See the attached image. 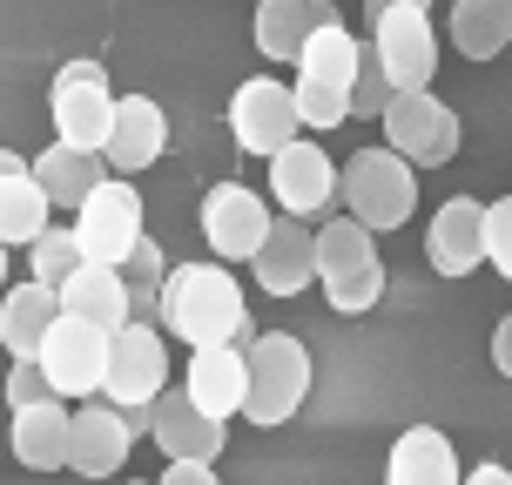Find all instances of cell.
I'll use <instances>...</instances> for the list:
<instances>
[{
	"label": "cell",
	"mask_w": 512,
	"mask_h": 485,
	"mask_svg": "<svg viewBox=\"0 0 512 485\" xmlns=\"http://www.w3.org/2000/svg\"><path fill=\"white\" fill-rule=\"evenodd\" d=\"M162 331L182 337L189 351L203 344H250V304L243 283L230 277V263H182L162 283Z\"/></svg>",
	"instance_id": "obj_1"
},
{
	"label": "cell",
	"mask_w": 512,
	"mask_h": 485,
	"mask_svg": "<svg viewBox=\"0 0 512 485\" xmlns=\"http://www.w3.org/2000/svg\"><path fill=\"white\" fill-rule=\"evenodd\" d=\"M337 203L358 216L371 236L384 230H405L411 209H418V169H411L405 155L378 142V149H358L344 169H337Z\"/></svg>",
	"instance_id": "obj_2"
},
{
	"label": "cell",
	"mask_w": 512,
	"mask_h": 485,
	"mask_svg": "<svg viewBox=\"0 0 512 485\" xmlns=\"http://www.w3.org/2000/svg\"><path fill=\"white\" fill-rule=\"evenodd\" d=\"M358 34L351 27L324 21L317 34L304 41V54H297V122L304 128H337L351 122V81H358Z\"/></svg>",
	"instance_id": "obj_3"
},
{
	"label": "cell",
	"mask_w": 512,
	"mask_h": 485,
	"mask_svg": "<svg viewBox=\"0 0 512 485\" xmlns=\"http://www.w3.org/2000/svg\"><path fill=\"white\" fill-rule=\"evenodd\" d=\"M317 283H324V297H331L337 317H364V310L384 297L378 243H371V230H364L351 209L317 230Z\"/></svg>",
	"instance_id": "obj_4"
},
{
	"label": "cell",
	"mask_w": 512,
	"mask_h": 485,
	"mask_svg": "<svg viewBox=\"0 0 512 485\" xmlns=\"http://www.w3.org/2000/svg\"><path fill=\"white\" fill-rule=\"evenodd\" d=\"M310 398V351L304 337L290 331H263L250 337V391H243V418L250 425H283V418H297Z\"/></svg>",
	"instance_id": "obj_5"
},
{
	"label": "cell",
	"mask_w": 512,
	"mask_h": 485,
	"mask_svg": "<svg viewBox=\"0 0 512 485\" xmlns=\"http://www.w3.org/2000/svg\"><path fill=\"white\" fill-rule=\"evenodd\" d=\"M378 122H384V142L405 155L411 169H438V162H452L459 142H465V122L438 102L432 88H398Z\"/></svg>",
	"instance_id": "obj_6"
},
{
	"label": "cell",
	"mask_w": 512,
	"mask_h": 485,
	"mask_svg": "<svg viewBox=\"0 0 512 485\" xmlns=\"http://www.w3.org/2000/svg\"><path fill=\"white\" fill-rule=\"evenodd\" d=\"M75 236H81V256L88 263H115L122 270L128 250L142 243V196H135V182L128 176H102L75 209Z\"/></svg>",
	"instance_id": "obj_7"
},
{
	"label": "cell",
	"mask_w": 512,
	"mask_h": 485,
	"mask_svg": "<svg viewBox=\"0 0 512 485\" xmlns=\"http://www.w3.org/2000/svg\"><path fill=\"white\" fill-rule=\"evenodd\" d=\"M108 405L122 411H149L162 391H169V344H162V331L155 324H142V317H128L122 331L108 337Z\"/></svg>",
	"instance_id": "obj_8"
},
{
	"label": "cell",
	"mask_w": 512,
	"mask_h": 485,
	"mask_svg": "<svg viewBox=\"0 0 512 485\" xmlns=\"http://www.w3.org/2000/svg\"><path fill=\"white\" fill-rule=\"evenodd\" d=\"M48 108H54V135H61V142H75V149H102L108 115H115L108 68L95 61V54L61 61V68H54V88H48Z\"/></svg>",
	"instance_id": "obj_9"
},
{
	"label": "cell",
	"mask_w": 512,
	"mask_h": 485,
	"mask_svg": "<svg viewBox=\"0 0 512 485\" xmlns=\"http://www.w3.org/2000/svg\"><path fill=\"white\" fill-rule=\"evenodd\" d=\"M108 337L115 331H102V324H88V317H54V331L41 337V371H48V384L61 391V398H88V391H102V378H108Z\"/></svg>",
	"instance_id": "obj_10"
},
{
	"label": "cell",
	"mask_w": 512,
	"mask_h": 485,
	"mask_svg": "<svg viewBox=\"0 0 512 485\" xmlns=\"http://www.w3.org/2000/svg\"><path fill=\"white\" fill-rule=\"evenodd\" d=\"M149 438L162 445V459H176V465H216L223 445H230V418L203 411L176 384V391H162V398L149 405Z\"/></svg>",
	"instance_id": "obj_11"
},
{
	"label": "cell",
	"mask_w": 512,
	"mask_h": 485,
	"mask_svg": "<svg viewBox=\"0 0 512 485\" xmlns=\"http://www.w3.org/2000/svg\"><path fill=\"white\" fill-rule=\"evenodd\" d=\"M270 203L256 196L250 182H216L203 196V243L216 250V263H250L270 236Z\"/></svg>",
	"instance_id": "obj_12"
},
{
	"label": "cell",
	"mask_w": 512,
	"mask_h": 485,
	"mask_svg": "<svg viewBox=\"0 0 512 485\" xmlns=\"http://www.w3.org/2000/svg\"><path fill=\"white\" fill-rule=\"evenodd\" d=\"M297 95L283 88V81H270V75H250L243 88L230 95V135H236V149L243 155H270L283 149V142H297Z\"/></svg>",
	"instance_id": "obj_13"
},
{
	"label": "cell",
	"mask_w": 512,
	"mask_h": 485,
	"mask_svg": "<svg viewBox=\"0 0 512 485\" xmlns=\"http://www.w3.org/2000/svg\"><path fill=\"white\" fill-rule=\"evenodd\" d=\"M371 54L384 61L391 88H432L438 75V34L425 7H384L371 21Z\"/></svg>",
	"instance_id": "obj_14"
},
{
	"label": "cell",
	"mask_w": 512,
	"mask_h": 485,
	"mask_svg": "<svg viewBox=\"0 0 512 485\" xmlns=\"http://www.w3.org/2000/svg\"><path fill=\"white\" fill-rule=\"evenodd\" d=\"M162 149H169V115H162V102H149V95H115V115H108V135H102L108 169L115 176H142V169L162 162Z\"/></svg>",
	"instance_id": "obj_15"
},
{
	"label": "cell",
	"mask_w": 512,
	"mask_h": 485,
	"mask_svg": "<svg viewBox=\"0 0 512 485\" xmlns=\"http://www.w3.org/2000/svg\"><path fill=\"white\" fill-rule=\"evenodd\" d=\"M270 196H277L283 216H324L337 203V162L317 142H283L270 155Z\"/></svg>",
	"instance_id": "obj_16"
},
{
	"label": "cell",
	"mask_w": 512,
	"mask_h": 485,
	"mask_svg": "<svg viewBox=\"0 0 512 485\" xmlns=\"http://www.w3.org/2000/svg\"><path fill=\"white\" fill-rule=\"evenodd\" d=\"M256 270V290H270V297H297L317 283V230H310L304 216H277L270 236H263V250L250 256Z\"/></svg>",
	"instance_id": "obj_17"
},
{
	"label": "cell",
	"mask_w": 512,
	"mask_h": 485,
	"mask_svg": "<svg viewBox=\"0 0 512 485\" xmlns=\"http://www.w3.org/2000/svg\"><path fill=\"white\" fill-rule=\"evenodd\" d=\"M425 256L438 277H472L486 263V203L479 196H452L438 203L432 230H425Z\"/></svg>",
	"instance_id": "obj_18"
},
{
	"label": "cell",
	"mask_w": 512,
	"mask_h": 485,
	"mask_svg": "<svg viewBox=\"0 0 512 485\" xmlns=\"http://www.w3.org/2000/svg\"><path fill=\"white\" fill-rule=\"evenodd\" d=\"M128 445H135V432H128L122 405H81L75 411V445H68V472H81V479H115L128 465Z\"/></svg>",
	"instance_id": "obj_19"
},
{
	"label": "cell",
	"mask_w": 512,
	"mask_h": 485,
	"mask_svg": "<svg viewBox=\"0 0 512 485\" xmlns=\"http://www.w3.org/2000/svg\"><path fill=\"white\" fill-rule=\"evenodd\" d=\"M189 398L216 418H230L243 411V391H250V344H203V351H189V384H182Z\"/></svg>",
	"instance_id": "obj_20"
},
{
	"label": "cell",
	"mask_w": 512,
	"mask_h": 485,
	"mask_svg": "<svg viewBox=\"0 0 512 485\" xmlns=\"http://www.w3.org/2000/svg\"><path fill=\"white\" fill-rule=\"evenodd\" d=\"M7 445H14V459H21L27 472H68L75 411H61V398H48V405H21V411H14Z\"/></svg>",
	"instance_id": "obj_21"
},
{
	"label": "cell",
	"mask_w": 512,
	"mask_h": 485,
	"mask_svg": "<svg viewBox=\"0 0 512 485\" xmlns=\"http://www.w3.org/2000/svg\"><path fill=\"white\" fill-rule=\"evenodd\" d=\"M61 310L102 324V331H122L128 317H135V304H128V277L115 270V263H88V256H81L75 270H68V283H61Z\"/></svg>",
	"instance_id": "obj_22"
},
{
	"label": "cell",
	"mask_w": 512,
	"mask_h": 485,
	"mask_svg": "<svg viewBox=\"0 0 512 485\" xmlns=\"http://www.w3.org/2000/svg\"><path fill=\"white\" fill-rule=\"evenodd\" d=\"M54 317H61V290L41 277L27 283H7L0 290V344L14 351V358H34L41 351V337L54 331Z\"/></svg>",
	"instance_id": "obj_23"
},
{
	"label": "cell",
	"mask_w": 512,
	"mask_h": 485,
	"mask_svg": "<svg viewBox=\"0 0 512 485\" xmlns=\"http://www.w3.org/2000/svg\"><path fill=\"white\" fill-rule=\"evenodd\" d=\"M459 452H452V438L438 432V425H411L398 432L391 445V459H384V485H459Z\"/></svg>",
	"instance_id": "obj_24"
},
{
	"label": "cell",
	"mask_w": 512,
	"mask_h": 485,
	"mask_svg": "<svg viewBox=\"0 0 512 485\" xmlns=\"http://www.w3.org/2000/svg\"><path fill=\"white\" fill-rule=\"evenodd\" d=\"M27 169H34V182H41V189H48L54 209H81V196L108 176L102 149H75V142H48V149L34 155Z\"/></svg>",
	"instance_id": "obj_25"
},
{
	"label": "cell",
	"mask_w": 512,
	"mask_h": 485,
	"mask_svg": "<svg viewBox=\"0 0 512 485\" xmlns=\"http://www.w3.org/2000/svg\"><path fill=\"white\" fill-rule=\"evenodd\" d=\"M324 21H331L324 0H256V48L270 61H297Z\"/></svg>",
	"instance_id": "obj_26"
},
{
	"label": "cell",
	"mask_w": 512,
	"mask_h": 485,
	"mask_svg": "<svg viewBox=\"0 0 512 485\" xmlns=\"http://www.w3.org/2000/svg\"><path fill=\"white\" fill-rule=\"evenodd\" d=\"M452 48L465 61H499L512 48V0H452Z\"/></svg>",
	"instance_id": "obj_27"
},
{
	"label": "cell",
	"mask_w": 512,
	"mask_h": 485,
	"mask_svg": "<svg viewBox=\"0 0 512 485\" xmlns=\"http://www.w3.org/2000/svg\"><path fill=\"white\" fill-rule=\"evenodd\" d=\"M48 189L34 182V169H14V176H0V243L14 250V243H34V236L48 230Z\"/></svg>",
	"instance_id": "obj_28"
},
{
	"label": "cell",
	"mask_w": 512,
	"mask_h": 485,
	"mask_svg": "<svg viewBox=\"0 0 512 485\" xmlns=\"http://www.w3.org/2000/svg\"><path fill=\"white\" fill-rule=\"evenodd\" d=\"M122 277H128V304H135V317H142V324H162V283H169V263H162V250H155L149 236L128 250Z\"/></svg>",
	"instance_id": "obj_29"
},
{
	"label": "cell",
	"mask_w": 512,
	"mask_h": 485,
	"mask_svg": "<svg viewBox=\"0 0 512 485\" xmlns=\"http://www.w3.org/2000/svg\"><path fill=\"white\" fill-rule=\"evenodd\" d=\"M75 263H81V236L75 230H54V223H48V230L27 243V277L54 283V290L68 283V270H75Z\"/></svg>",
	"instance_id": "obj_30"
},
{
	"label": "cell",
	"mask_w": 512,
	"mask_h": 485,
	"mask_svg": "<svg viewBox=\"0 0 512 485\" xmlns=\"http://www.w3.org/2000/svg\"><path fill=\"white\" fill-rule=\"evenodd\" d=\"M391 75H384V61L371 54V41L358 48V81H351V115H364V122H378L384 108H391Z\"/></svg>",
	"instance_id": "obj_31"
},
{
	"label": "cell",
	"mask_w": 512,
	"mask_h": 485,
	"mask_svg": "<svg viewBox=\"0 0 512 485\" xmlns=\"http://www.w3.org/2000/svg\"><path fill=\"white\" fill-rule=\"evenodd\" d=\"M48 398H61L48 384V371H41V358H14V371H7V405H48Z\"/></svg>",
	"instance_id": "obj_32"
},
{
	"label": "cell",
	"mask_w": 512,
	"mask_h": 485,
	"mask_svg": "<svg viewBox=\"0 0 512 485\" xmlns=\"http://www.w3.org/2000/svg\"><path fill=\"white\" fill-rule=\"evenodd\" d=\"M486 263L512 283V196L486 203Z\"/></svg>",
	"instance_id": "obj_33"
},
{
	"label": "cell",
	"mask_w": 512,
	"mask_h": 485,
	"mask_svg": "<svg viewBox=\"0 0 512 485\" xmlns=\"http://www.w3.org/2000/svg\"><path fill=\"white\" fill-rule=\"evenodd\" d=\"M155 485H223V479H216L209 465H176V459H169V472H162Z\"/></svg>",
	"instance_id": "obj_34"
},
{
	"label": "cell",
	"mask_w": 512,
	"mask_h": 485,
	"mask_svg": "<svg viewBox=\"0 0 512 485\" xmlns=\"http://www.w3.org/2000/svg\"><path fill=\"white\" fill-rule=\"evenodd\" d=\"M492 364H499V378H512V317L492 331Z\"/></svg>",
	"instance_id": "obj_35"
},
{
	"label": "cell",
	"mask_w": 512,
	"mask_h": 485,
	"mask_svg": "<svg viewBox=\"0 0 512 485\" xmlns=\"http://www.w3.org/2000/svg\"><path fill=\"white\" fill-rule=\"evenodd\" d=\"M459 485H512V472H506V465H492V459H486V465H472V472H465Z\"/></svg>",
	"instance_id": "obj_36"
},
{
	"label": "cell",
	"mask_w": 512,
	"mask_h": 485,
	"mask_svg": "<svg viewBox=\"0 0 512 485\" xmlns=\"http://www.w3.org/2000/svg\"><path fill=\"white\" fill-rule=\"evenodd\" d=\"M384 7H432V0H364V14H371V21H378Z\"/></svg>",
	"instance_id": "obj_37"
},
{
	"label": "cell",
	"mask_w": 512,
	"mask_h": 485,
	"mask_svg": "<svg viewBox=\"0 0 512 485\" xmlns=\"http://www.w3.org/2000/svg\"><path fill=\"white\" fill-rule=\"evenodd\" d=\"M14 169H27V162H21V155H7V149H0V176H14Z\"/></svg>",
	"instance_id": "obj_38"
},
{
	"label": "cell",
	"mask_w": 512,
	"mask_h": 485,
	"mask_svg": "<svg viewBox=\"0 0 512 485\" xmlns=\"http://www.w3.org/2000/svg\"><path fill=\"white\" fill-rule=\"evenodd\" d=\"M0 290H7V243H0Z\"/></svg>",
	"instance_id": "obj_39"
},
{
	"label": "cell",
	"mask_w": 512,
	"mask_h": 485,
	"mask_svg": "<svg viewBox=\"0 0 512 485\" xmlns=\"http://www.w3.org/2000/svg\"><path fill=\"white\" fill-rule=\"evenodd\" d=\"M324 7H331V0H324Z\"/></svg>",
	"instance_id": "obj_40"
},
{
	"label": "cell",
	"mask_w": 512,
	"mask_h": 485,
	"mask_svg": "<svg viewBox=\"0 0 512 485\" xmlns=\"http://www.w3.org/2000/svg\"><path fill=\"white\" fill-rule=\"evenodd\" d=\"M135 485H142V479H135Z\"/></svg>",
	"instance_id": "obj_41"
}]
</instances>
